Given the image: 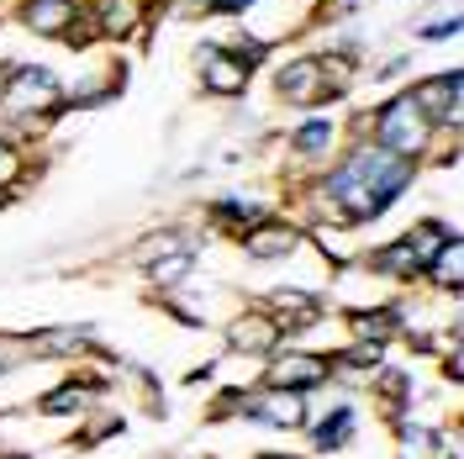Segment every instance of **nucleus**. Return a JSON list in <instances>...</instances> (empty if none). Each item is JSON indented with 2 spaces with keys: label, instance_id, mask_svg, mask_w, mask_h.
I'll return each mask as SVG.
<instances>
[{
  "label": "nucleus",
  "instance_id": "17",
  "mask_svg": "<svg viewBox=\"0 0 464 459\" xmlns=\"http://www.w3.org/2000/svg\"><path fill=\"white\" fill-rule=\"evenodd\" d=\"M375 269H380V275H396V280H406V275H417L422 264H417V254L406 249V238H401V243H391V249H380V254H375Z\"/></svg>",
  "mask_w": 464,
  "mask_h": 459
},
{
  "label": "nucleus",
  "instance_id": "21",
  "mask_svg": "<svg viewBox=\"0 0 464 459\" xmlns=\"http://www.w3.org/2000/svg\"><path fill=\"white\" fill-rule=\"evenodd\" d=\"M396 433H401V444H406V454H401V459H433V449H438V433H433V428L396 423Z\"/></svg>",
  "mask_w": 464,
  "mask_h": 459
},
{
  "label": "nucleus",
  "instance_id": "19",
  "mask_svg": "<svg viewBox=\"0 0 464 459\" xmlns=\"http://www.w3.org/2000/svg\"><path fill=\"white\" fill-rule=\"evenodd\" d=\"M190 264H196V259L185 254V249H174V254L153 259V264H148V275H153V286H179V280L190 275Z\"/></svg>",
  "mask_w": 464,
  "mask_h": 459
},
{
  "label": "nucleus",
  "instance_id": "18",
  "mask_svg": "<svg viewBox=\"0 0 464 459\" xmlns=\"http://www.w3.org/2000/svg\"><path fill=\"white\" fill-rule=\"evenodd\" d=\"M290 143H295L301 159H312V153H322V148L333 143V122H327V116H312L306 127H295V138H290Z\"/></svg>",
  "mask_w": 464,
  "mask_h": 459
},
{
  "label": "nucleus",
  "instance_id": "14",
  "mask_svg": "<svg viewBox=\"0 0 464 459\" xmlns=\"http://www.w3.org/2000/svg\"><path fill=\"white\" fill-rule=\"evenodd\" d=\"M143 22V0H101V32L106 37H132Z\"/></svg>",
  "mask_w": 464,
  "mask_h": 459
},
{
  "label": "nucleus",
  "instance_id": "26",
  "mask_svg": "<svg viewBox=\"0 0 464 459\" xmlns=\"http://www.w3.org/2000/svg\"><path fill=\"white\" fill-rule=\"evenodd\" d=\"M417 37H459V16L449 11L443 22H422V27H417Z\"/></svg>",
  "mask_w": 464,
  "mask_h": 459
},
{
  "label": "nucleus",
  "instance_id": "29",
  "mask_svg": "<svg viewBox=\"0 0 464 459\" xmlns=\"http://www.w3.org/2000/svg\"><path fill=\"white\" fill-rule=\"evenodd\" d=\"M359 5H364V0H338V11H359Z\"/></svg>",
  "mask_w": 464,
  "mask_h": 459
},
{
  "label": "nucleus",
  "instance_id": "24",
  "mask_svg": "<svg viewBox=\"0 0 464 459\" xmlns=\"http://www.w3.org/2000/svg\"><path fill=\"white\" fill-rule=\"evenodd\" d=\"M16 174H22V153H16V148L0 138V190H5V185H11Z\"/></svg>",
  "mask_w": 464,
  "mask_h": 459
},
{
  "label": "nucleus",
  "instance_id": "31",
  "mask_svg": "<svg viewBox=\"0 0 464 459\" xmlns=\"http://www.w3.org/2000/svg\"><path fill=\"white\" fill-rule=\"evenodd\" d=\"M269 459H285V454H269Z\"/></svg>",
  "mask_w": 464,
  "mask_h": 459
},
{
  "label": "nucleus",
  "instance_id": "30",
  "mask_svg": "<svg viewBox=\"0 0 464 459\" xmlns=\"http://www.w3.org/2000/svg\"><path fill=\"white\" fill-rule=\"evenodd\" d=\"M0 90H5V69H0Z\"/></svg>",
  "mask_w": 464,
  "mask_h": 459
},
{
  "label": "nucleus",
  "instance_id": "1",
  "mask_svg": "<svg viewBox=\"0 0 464 459\" xmlns=\"http://www.w3.org/2000/svg\"><path fill=\"white\" fill-rule=\"evenodd\" d=\"M411 185V159L391 153L380 143H359L348 153L343 170L327 174V196H333V217L338 222H370L385 201H396Z\"/></svg>",
  "mask_w": 464,
  "mask_h": 459
},
{
  "label": "nucleus",
  "instance_id": "12",
  "mask_svg": "<svg viewBox=\"0 0 464 459\" xmlns=\"http://www.w3.org/2000/svg\"><path fill=\"white\" fill-rule=\"evenodd\" d=\"M295 243H301V232L285 228V222H259L248 232V254L254 259H285V254H295Z\"/></svg>",
  "mask_w": 464,
  "mask_h": 459
},
{
  "label": "nucleus",
  "instance_id": "7",
  "mask_svg": "<svg viewBox=\"0 0 464 459\" xmlns=\"http://www.w3.org/2000/svg\"><path fill=\"white\" fill-rule=\"evenodd\" d=\"M196 69L211 95H243L248 90V63L232 54V48H201L196 54Z\"/></svg>",
  "mask_w": 464,
  "mask_h": 459
},
{
  "label": "nucleus",
  "instance_id": "23",
  "mask_svg": "<svg viewBox=\"0 0 464 459\" xmlns=\"http://www.w3.org/2000/svg\"><path fill=\"white\" fill-rule=\"evenodd\" d=\"M90 391H101V386H63V391H53V396H43V412H74Z\"/></svg>",
  "mask_w": 464,
  "mask_h": 459
},
{
  "label": "nucleus",
  "instance_id": "3",
  "mask_svg": "<svg viewBox=\"0 0 464 459\" xmlns=\"http://www.w3.org/2000/svg\"><path fill=\"white\" fill-rule=\"evenodd\" d=\"M0 101H5V112H16V116L53 112V106H58V80H53V69H43V63H22V69L5 80Z\"/></svg>",
  "mask_w": 464,
  "mask_h": 459
},
{
  "label": "nucleus",
  "instance_id": "11",
  "mask_svg": "<svg viewBox=\"0 0 464 459\" xmlns=\"http://www.w3.org/2000/svg\"><path fill=\"white\" fill-rule=\"evenodd\" d=\"M428 280H433L438 290H449V296H459V286H464V243L459 238H449V243L428 259Z\"/></svg>",
  "mask_w": 464,
  "mask_h": 459
},
{
  "label": "nucleus",
  "instance_id": "10",
  "mask_svg": "<svg viewBox=\"0 0 464 459\" xmlns=\"http://www.w3.org/2000/svg\"><path fill=\"white\" fill-rule=\"evenodd\" d=\"M275 344H280V322H275V317L248 312V317H237V322L227 327V348L232 354H269Z\"/></svg>",
  "mask_w": 464,
  "mask_h": 459
},
{
  "label": "nucleus",
  "instance_id": "20",
  "mask_svg": "<svg viewBox=\"0 0 464 459\" xmlns=\"http://www.w3.org/2000/svg\"><path fill=\"white\" fill-rule=\"evenodd\" d=\"M312 438H317V449H338V444H348V438H353V412L338 406L322 428H312Z\"/></svg>",
  "mask_w": 464,
  "mask_h": 459
},
{
  "label": "nucleus",
  "instance_id": "13",
  "mask_svg": "<svg viewBox=\"0 0 464 459\" xmlns=\"http://www.w3.org/2000/svg\"><path fill=\"white\" fill-rule=\"evenodd\" d=\"M401 327V312L396 307H380V312H353V338H364L370 348H385Z\"/></svg>",
  "mask_w": 464,
  "mask_h": 459
},
{
  "label": "nucleus",
  "instance_id": "15",
  "mask_svg": "<svg viewBox=\"0 0 464 459\" xmlns=\"http://www.w3.org/2000/svg\"><path fill=\"white\" fill-rule=\"evenodd\" d=\"M85 344H95V327H85V322L37 333V354H74V348H85Z\"/></svg>",
  "mask_w": 464,
  "mask_h": 459
},
{
  "label": "nucleus",
  "instance_id": "2",
  "mask_svg": "<svg viewBox=\"0 0 464 459\" xmlns=\"http://www.w3.org/2000/svg\"><path fill=\"white\" fill-rule=\"evenodd\" d=\"M428 138H433V122H428V112L411 101V90H401V95H391L385 106H380L375 116V143L391 148V153H401V159H417L422 148H428Z\"/></svg>",
  "mask_w": 464,
  "mask_h": 459
},
{
  "label": "nucleus",
  "instance_id": "5",
  "mask_svg": "<svg viewBox=\"0 0 464 459\" xmlns=\"http://www.w3.org/2000/svg\"><path fill=\"white\" fill-rule=\"evenodd\" d=\"M243 412L259 417L269 428H306V402L301 391H280V386H264L259 396H243Z\"/></svg>",
  "mask_w": 464,
  "mask_h": 459
},
{
  "label": "nucleus",
  "instance_id": "9",
  "mask_svg": "<svg viewBox=\"0 0 464 459\" xmlns=\"http://www.w3.org/2000/svg\"><path fill=\"white\" fill-rule=\"evenodd\" d=\"M22 22L37 37H69V27L80 22V5L74 0H27L22 5Z\"/></svg>",
  "mask_w": 464,
  "mask_h": 459
},
{
  "label": "nucleus",
  "instance_id": "22",
  "mask_svg": "<svg viewBox=\"0 0 464 459\" xmlns=\"http://www.w3.org/2000/svg\"><path fill=\"white\" fill-rule=\"evenodd\" d=\"M174 249H185V238H179L174 228H164V232H153V238H143V243L132 249V259H138V264H153V259L174 254Z\"/></svg>",
  "mask_w": 464,
  "mask_h": 459
},
{
  "label": "nucleus",
  "instance_id": "28",
  "mask_svg": "<svg viewBox=\"0 0 464 459\" xmlns=\"http://www.w3.org/2000/svg\"><path fill=\"white\" fill-rule=\"evenodd\" d=\"M16 359H22V354H16V348H5V344H0V375L11 370V365H16Z\"/></svg>",
  "mask_w": 464,
  "mask_h": 459
},
{
  "label": "nucleus",
  "instance_id": "16",
  "mask_svg": "<svg viewBox=\"0 0 464 459\" xmlns=\"http://www.w3.org/2000/svg\"><path fill=\"white\" fill-rule=\"evenodd\" d=\"M449 238H454V232L443 228V222H417V228H411V238H406V249H411V254H417V264L428 269V259H433Z\"/></svg>",
  "mask_w": 464,
  "mask_h": 459
},
{
  "label": "nucleus",
  "instance_id": "4",
  "mask_svg": "<svg viewBox=\"0 0 464 459\" xmlns=\"http://www.w3.org/2000/svg\"><path fill=\"white\" fill-rule=\"evenodd\" d=\"M338 90H343L338 80L322 74V58H290L285 69H280V95H285V101L312 106V101H333Z\"/></svg>",
  "mask_w": 464,
  "mask_h": 459
},
{
  "label": "nucleus",
  "instance_id": "25",
  "mask_svg": "<svg viewBox=\"0 0 464 459\" xmlns=\"http://www.w3.org/2000/svg\"><path fill=\"white\" fill-rule=\"evenodd\" d=\"M380 402H391V406L406 402V375H401V370H391L385 380H380Z\"/></svg>",
  "mask_w": 464,
  "mask_h": 459
},
{
  "label": "nucleus",
  "instance_id": "27",
  "mask_svg": "<svg viewBox=\"0 0 464 459\" xmlns=\"http://www.w3.org/2000/svg\"><path fill=\"white\" fill-rule=\"evenodd\" d=\"M248 5H259V0H206V11H227V16L248 11Z\"/></svg>",
  "mask_w": 464,
  "mask_h": 459
},
{
  "label": "nucleus",
  "instance_id": "8",
  "mask_svg": "<svg viewBox=\"0 0 464 459\" xmlns=\"http://www.w3.org/2000/svg\"><path fill=\"white\" fill-rule=\"evenodd\" d=\"M411 101L428 112V122H443V127H459V74H438V80H422L411 90Z\"/></svg>",
  "mask_w": 464,
  "mask_h": 459
},
{
  "label": "nucleus",
  "instance_id": "6",
  "mask_svg": "<svg viewBox=\"0 0 464 459\" xmlns=\"http://www.w3.org/2000/svg\"><path fill=\"white\" fill-rule=\"evenodd\" d=\"M327 375H333V365L317 359V354H280V359L269 365V375H264V386H280V391H317V386H327Z\"/></svg>",
  "mask_w": 464,
  "mask_h": 459
}]
</instances>
